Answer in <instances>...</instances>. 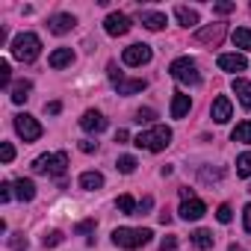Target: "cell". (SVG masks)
<instances>
[{
  "label": "cell",
  "instance_id": "obj_15",
  "mask_svg": "<svg viewBox=\"0 0 251 251\" xmlns=\"http://www.w3.org/2000/svg\"><path fill=\"white\" fill-rule=\"evenodd\" d=\"M74 62V50L71 48H59V50H53L50 56H48V65L50 68H65V65H71Z\"/></svg>",
  "mask_w": 251,
  "mask_h": 251
},
{
  "label": "cell",
  "instance_id": "obj_1",
  "mask_svg": "<svg viewBox=\"0 0 251 251\" xmlns=\"http://www.w3.org/2000/svg\"><path fill=\"white\" fill-rule=\"evenodd\" d=\"M169 142H172V130L166 127V124H154V127H148L145 133H139V136L133 139V145H136V148L151 151V154L166 151V148H169Z\"/></svg>",
  "mask_w": 251,
  "mask_h": 251
},
{
  "label": "cell",
  "instance_id": "obj_2",
  "mask_svg": "<svg viewBox=\"0 0 251 251\" xmlns=\"http://www.w3.org/2000/svg\"><path fill=\"white\" fill-rule=\"evenodd\" d=\"M151 236H154V233H151L148 227H115V230H112V242H115L118 248H127V251L148 245Z\"/></svg>",
  "mask_w": 251,
  "mask_h": 251
},
{
  "label": "cell",
  "instance_id": "obj_33",
  "mask_svg": "<svg viewBox=\"0 0 251 251\" xmlns=\"http://www.w3.org/2000/svg\"><path fill=\"white\" fill-rule=\"evenodd\" d=\"M216 219H219L222 225H227V222L233 219V210H230V204H222V207L216 210Z\"/></svg>",
  "mask_w": 251,
  "mask_h": 251
},
{
  "label": "cell",
  "instance_id": "obj_30",
  "mask_svg": "<svg viewBox=\"0 0 251 251\" xmlns=\"http://www.w3.org/2000/svg\"><path fill=\"white\" fill-rule=\"evenodd\" d=\"M9 248H12V251H27V248H30V239H27L24 233H12V236H9Z\"/></svg>",
  "mask_w": 251,
  "mask_h": 251
},
{
  "label": "cell",
  "instance_id": "obj_9",
  "mask_svg": "<svg viewBox=\"0 0 251 251\" xmlns=\"http://www.w3.org/2000/svg\"><path fill=\"white\" fill-rule=\"evenodd\" d=\"M130 18L127 15H121V12H112V15H106V21H103V30L109 33V36H124V33H130Z\"/></svg>",
  "mask_w": 251,
  "mask_h": 251
},
{
  "label": "cell",
  "instance_id": "obj_23",
  "mask_svg": "<svg viewBox=\"0 0 251 251\" xmlns=\"http://www.w3.org/2000/svg\"><path fill=\"white\" fill-rule=\"evenodd\" d=\"M80 186L83 189H100L103 186V175L100 172H83L80 175Z\"/></svg>",
  "mask_w": 251,
  "mask_h": 251
},
{
  "label": "cell",
  "instance_id": "obj_26",
  "mask_svg": "<svg viewBox=\"0 0 251 251\" xmlns=\"http://www.w3.org/2000/svg\"><path fill=\"white\" fill-rule=\"evenodd\" d=\"M192 245H195V248H201V251L213 248V233H210V230H204V227H198V230L192 233Z\"/></svg>",
  "mask_w": 251,
  "mask_h": 251
},
{
  "label": "cell",
  "instance_id": "obj_46",
  "mask_svg": "<svg viewBox=\"0 0 251 251\" xmlns=\"http://www.w3.org/2000/svg\"><path fill=\"white\" fill-rule=\"evenodd\" d=\"M127 139H130L127 130H118V133H115V142H127Z\"/></svg>",
  "mask_w": 251,
  "mask_h": 251
},
{
  "label": "cell",
  "instance_id": "obj_28",
  "mask_svg": "<svg viewBox=\"0 0 251 251\" xmlns=\"http://www.w3.org/2000/svg\"><path fill=\"white\" fill-rule=\"evenodd\" d=\"M136 157H130V154H124V157H118V163H115V169L121 172V175H133L136 172Z\"/></svg>",
  "mask_w": 251,
  "mask_h": 251
},
{
  "label": "cell",
  "instance_id": "obj_37",
  "mask_svg": "<svg viewBox=\"0 0 251 251\" xmlns=\"http://www.w3.org/2000/svg\"><path fill=\"white\" fill-rule=\"evenodd\" d=\"M154 118H157V112H154V109H148V106L136 112V121H139V124H142V121H154Z\"/></svg>",
  "mask_w": 251,
  "mask_h": 251
},
{
  "label": "cell",
  "instance_id": "obj_16",
  "mask_svg": "<svg viewBox=\"0 0 251 251\" xmlns=\"http://www.w3.org/2000/svg\"><path fill=\"white\" fill-rule=\"evenodd\" d=\"M15 198H18V201H33V198H36V183H33L30 177L15 180Z\"/></svg>",
  "mask_w": 251,
  "mask_h": 251
},
{
  "label": "cell",
  "instance_id": "obj_44",
  "mask_svg": "<svg viewBox=\"0 0 251 251\" xmlns=\"http://www.w3.org/2000/svg\"><path fill=\"white\" fill-rule=\"evenodd\" d=\"M242 225H245V230L251 233V204H245V210H242Z\"/></svg>",
  "mask_w": 251,
  "mask_h": 251
},
{
  "label": "cell",
  "instance_id": "obj_10",
  "mask_svg": "<svg viewBox=\"0 0 251 251\" xmlns=\"http://www.w3.org/2000/svg\"><path fill=\"white\" fill-rule=\"evenodd\" d=\"M80 127H83L86 133H103V130H106V118H103L98 109H86L83 118H80Z\"/></svg>",
  "mask_w": 251,
  "mask_h": 251
},
{
  "label": "cell",
  "instance_id": "obj_19",
  "mask_svg": "<svg viewBox=\"0 0 251 251\" xmlns=\"http://www.w3.org/2000/svg\"><path fill=\"white\" fill-rule=\"evenodd\" d=\"M175 18L180 21V27H198V12L189 9V6H175Z\"/></svg>",
  "mask_w": 251,
  "mask_h": 251
},
{
  "label": "cell",
  "instance_id": "obj_35",
  "mask_svg": "<svg viewBox=\"0 0 251 251\" xmlns=\"http://www.w3.org/2000/svg\"><path fill=\"white\" fill-rule=\"evenodd\" d=\"M0 160H3V163H12V160H15V148H12L9 142L0 145Z\"/></svg>",
  "mask_w": 251,
  "mask_h": 251
},
{
  "label": "cell",
  "instance_id": "obj_29",
  "mask_svg": "<svg viewBox=\"0 0 251 251\" xmlns=\"http://www.w3.org/2000/svg\"><path fill=\"white\" fill-rule=\"evenodd\" d=\"M236 175L239 177H251V151H245V154L236 157Z\"/></svg>",
  "mask_w": 251,
  "mask_h": 251
},
{
  "label": "cell",
  "instance_id": "obj_41",
  "mask_svg": "<svg viewBox=\"0 0 251 251\" xmlns=\"http://www.w3.org/2000/svg\"><path fill=\"white\" fill-rule=\"evenodd\" d=\"M175 248H177V239H175V236H166V239L160 242V251H175Z\"/></svg>",
  "mask_w": 251,
  "mask_h": 251
},
{
  "label": "cell",
  "instance_id": "obj_43",
  "mask_svg": "<svg viewBox=\"0 0 251 251\" xmlns=\"http://www.w3.org/2000/svg\"><path fill=\"white\" fill-rule=\"evenodd\" d=\"M151 207H154V198H151V195H145V198H142V204H139V210H136V216H142V213H145V210H151Z\"/></svg>",
  "mask_w": 251,
  "mask_h": 251
},
{
  "label": "cell",
  "instance_id": "obj_24",
  "mask_svg": "<svg viewBox=\"0 0 251 251\" xmlns=\"http://www.w3.org/2000/svg\"><path fill=\"white\" fill-rule=\"evenodd\" d=\"M230 139H233V142H242V145H251V121L236 124L233 133H230Z\"/></svg>",
  "mask_w": 251,
  "mask_h": 251
},
{
  "label": "cell",
  "instance_id": "obj_31",
  "mask_svg": "<svg viewBox=\"0 0 251 251\" xmlns=\"http://www.w3.org/2000/svg\"><path fill=\"white\" fill-rule=\"evenodd\" d=\"M9 83H12V68H9V62H6V59H0V86L6 89Z\"/></svg>",
  "mask_w": 251,
  "mask_h": 251
},
{
  "label": "cell",
  "instance_id": "obj_13",
  "mask_svg": "<svg viewBox=\"0 0 251 251\" xmlns=\"http://www.w3.org/2000/svg\"><path fill=\"white\" fill-rule=\"evenodd\" d=\"M230 112H233V106H230V100H227L225 95H219V98L213 100V106H210V115H213V121H216V124L230 121Z\"/></svg>",
  "mask_w": 251,
  "mask_h": 251
},
{
  "label": "cell",
  "instance_id": "obj_17",
  "mask_svg": "<svg viewBox=\"0 0 251 251\" xmlns=\"http://www.w3.org/2000/svg\"><path fill=\"white\" fill-rule=\"evenodd\" d=\"M233 95L239 98V103H242L245 109H251V83H248V80L236 77V80H233Z\"/></svg>",
  "mask_w": 251,
  "mask_h": 251
},
{
  "label": "cell",
  "instance_id": "obj_45",
  "mask_svg": "<svg viewBox=\"0 0 251 251\" xmlns=\"http://www.w3.org/2000/svg\"><path fill=\"white\" fill-rule=\"evenodd\" d=\"M45 109H48V112H50V115H56V112H59V109H62V103H59V100H50V103H48V106H45Z\"/></svg>",
  "mask_w": 251,
  "mask_h": 251
},
{
  "label": "cell",
  "instance_id": "obj_18",
  "mask_svg": "<svg viewBox=\"0 0 251 251\" xmlns=\"http://www.w3.org/2000/svg\"><path fill=\"white\" fill-rule=\"evenodd\" d=\"M112 86H115L118 95H136V92H145L148 83H145V80H124V77H121V80L112 83Z\"/></svg>",
  "mask_w": 251,
  "mask_h": 251
},
{
  "label": "cell",
  "instance_id": "obj_25",
  "mask_svg": "<svg viewBox=\"0 0 251 251\" xmlns=\"http://www.w3.org/2000/svg\"><path fill=\"white\" fill-rule=\"evenodd\" d=\"M115 207H118V213H124V216H136V210H139V204L133 201V195H118Z\"/></svg>",
  "mask_w": 251,
  "mask_h": 251
},
{
  "label": "cell",
  "instance_id": "obj_42",
  "mask_svg": "<svg viewBox=\"0 0 251 251\" xmlns=\"http://www.w3.org/2000/svg\"><path fill=\"white\" fill-rule=\"evenodd\" d=\"M80 151H83V154H95V151H98V142L86 139V142H80Z\"/></svg>",
  "mask_w": 251,
  "mask_h": 251
},
{
  "label": "cell",
  "instance_id": "obj_40",
  "mask_svg": "<svg viewBox=\"0 0 251 251\" xmlns=\"http://www.w3.org/2000/svg\"><path fill=\"white\" fill-rule=\"evenodd\" d=\"M106 71H109V80H112V83H118V80L124 77V74L118 71V65H115V62H109V65H106Z\"/></svg>",
  "mask_w": 251,
  "mask_h": 251
},
{
  "label": "cell",
  "instance_id": "obj_27",
  "mask_svg": "<svg viewBox=\"0 0 251 251\" xmlns=\"http://www.w3.org/2000/svg\"><path fill=\"white\" fill-rule=\"evenodd\" d=\"M233 45L251 53V30H248V27H239V30L233 33Z\"/></svg>",
  "mask_w": 251,
  "mask_h": 251
},
{
  "label": "cell",
  "instance_id": "obj_21",
  "mask_svg": "<svg viewBox=\"0 0 251 251\" xmlns=\"http://www.w3.org/2000/svg\"><path fill=\"white\" fill-rule=\"evenodd\" d=\"M142 24H145L148 30L157 33V30L166 27V15H163V12H148V9H145V12H142Z\"/></svg>",
  "mask_w": 251,
  "mask_h": 251
},
{
  "label": "cell",
  "instance_id": "obj_36",
  "mask_svg": "<svg viewBox=\"0 0 251 251\" xmlns=\"http://www.w3.org/2000/svg\"><path fill=\"white\" fill-rule=\"evenodd\" d=\"M12 195H15V183H0V201L6 204Z\"/></svg>",
  "mask_w": 251,
  "mask_h": 251
},
{
  "label": "cell",
  "instance_id": "obj_22",
  "mask_svg": "<svg viewBox=\"0 0 251 251\" xmlns=\"http://www.w3.org/2000/svg\"><path fill=\"white\" fill-rule=\"evenodd\" d=\"M30 92H33V83H30V80H18V83L12 86V103H24V100L30 98Z\"/></svg>",
  "mask_w": 251,
  "mask_h": 251
},
{
  "label": "cell",
  "instance_id": "obj_14",
  "mask_svg": "<svg viewBox=\"0 0 251 251\" xmlns=\"http://www.w3.org/2000/svg\"><path fill=\"white\" fill-rule=\"evenodd\" d=\"M219 68H222V71L236 74V71H245V68H248V62H245V56H242V53H222V56H219Z\"/></svg>",
  "mask_w": 251,
  "mask_h": 251
},
{
  "label": "cell",
  "instance_id": "obj_34",
  "mask_svg": "<svg viewBox=\"0 0 251 251\" xmlns=\"http://www.w3.org/2000/svg\"><path fill=\"white\" fill-rule=\"evenodd\" d=\"M222 175H225L222 169H201V180H207V183L210 180H222Z\"/></svg>",
  "mask_w": 251,
  "mask_h": 251
},
{
  "label": "cell",
  "instance_id": "obj_32",
  "mask_svg": "<svg viewBox=\"0 0 251 251\" xmlns=\"http://www.w3.org/2000/svg\"><path fill=\"white\" fill-rule=\"evenodd\" d=\"M62 239H65V233H62V230H50V233H48L42 242H45V248H56Z\"/></svg>",
  "mask_w": 251,
  "mask_h": 251
},
{
  "label": "cell",
  "instance_id": "obj_20",
  "mask_svg": "<svg viewBox=\"0 0 251 251\" xmlns=\"http://www.w3.org/2000/svg\"><path fill=\"white\" fill-rule=\"evenodd\" d=\"M189 106H192V100H189V95H175L172 98V118H183L186 112H189Z\"/></svg>",
  "mask_w": 251,
  "mask_h": 251
},
{
  "label": "cell",
  "instance_id": "obj_7",
  "mask_svg": "<svg viewBox=\"0 0 251 251\" xmlns=\"http://www.w3.org/2000/svg\"><path fill=\"white\" fill-rule=\"evenodd\" d=\"M151 56H154L151 45H142V42H139V45H130V48H124V53H121L124 65H130V68H136V65H148Z\"/></svg>",
  "mask_w": 251,
  "mask_h": 251
},
{
  "label": "cell",
  "instance_id": "obj_39",
  "mask_svg": "<svg viewBox=\"0 0 251 251\" xmlns=\"http://www.w3.org/2000/svg\"><path fill=\"white\" fill-rule=\"evenodd\" d=\"M213 12H216V15H230V12H233V3H216Z\"/></svg>",
  "mask_w": 251,
  "mask_h": 251
},
{
  "label": "cell",
  "instance_id": "obj_11",
  "mask_svg": "<svg viewBox=\"0 0 251 251\" xmlns=\"http://www.w3.org/2000/svg\"><path fill=\"white\" fill-rule=\"evenodd\" d=\"M74 24H77V18H74V15L59 12V15H50L48 30H50V33H56V36H65V33H71V30H74Z\"/></svg>",
  "mask_w": 251,
  "mask_h": 251
},
{
  "label": "cell",
  "instance_id": "obj_4",
  "mask_svg": "<svg viewBox=\"0 0 251 251\" xmlns=\"http://www.w3.org/2000/svg\"><path fill=\"white\" fill-rule=\"evenodd\" d=\"M68 169V154L56 151V154H42L33 160V172L36 175H50V177H62Z\"/></svg>",
  "mask_w": 251,
  "mask_h": 251
},
{
  "label": "cell",
  "instance_id": "obj_47",
  "mask_svg": "<svg viewBox=\"0 0 251 251\" xmlns=\"http://www.w3.org/2000/svg\"><path fill=\"white\" fill-rule=\"evenodd\" d=\"M227 251H245V248H239V245H230V248H227Z\"/></svg>",
  "mask_w": 251,
  "mask_h": 251
},
{
  "label": "cell",
  "instance_id": "obj_5",
  "mask_svg": "<svg viewBox=\"0 0 251 251\" xmlns=\"http://www.w3.org/2000/svg\"><path fill=\"white\" fill-rule=\"evenodd\" d=\"M169 74H172L180 86H201V71H198L195 59H189V56L175 59V62L169 65Z\"/></svg>",
  "mask_w": 251,
  "mask_h": 251
},
{
  "label": "cell",
  "instance_id": "obj_8",
  "mask_svg": "<svg viewBox=\"0 0 251 251\" xmlns=\"http://www.w3.org/2000/svg\"><path fill=\"white\" fill-rule=\"evenodd\" d=\"M177 213H180V219H186V222H198V219L207 213V204H204L201 198L192 195V198L180 201V210H177Z\"/></svg>",
  "mask_w": 251,
  "mask_h": 251
},
{
  "label": "cell",
  "instance_id": "obj_38",
  "mask_svg": "<svg viewBox=\"0 0 251 251\" xmlns=\"http://www.w3.org/2000/svg\"><path fill=\"white\" fill-rule=\"evenodd\" d=\"M74 230H77V233H92V230H95V219H86V222H80Z\"/></svg>",
  "mask_w": 251,
  "mask_h": 251
},
{
  "label": "cell",
  "instance_id": "obj_6",
  "mask_svg": "<svg viewBox=\"0 0 251 251\" xmlns=\"http://www.w3.org/2000/svg\"><path fill=\"white\" fill-rule=\"evenodd\" d=\"M15 133H18L24 142H36V139L42 136V124H39L30 112H21V115H15Z\"/></svg>",
  "mask_w": 251,
  "mask_h": 251
},
{
  "label": "cell",
  "instance_id": "obj_3",
  "mask_svg": "<svg viewBox=\"0 0 251 251\" xmlns=\"http://www.w3.org/2000/svg\"><path fill=\"white\" fill-rule=\"evenodd\" d=\"M42 53V39L36 33H21L12 39V56L18 62H36Z\"/></svg>",
  "mask_w": 251,
  "mask_h": 251
},
{
  "label": "cell",
  "instance_id": "obj_12",
  "mask_svg": "<svg viewBox=\"0 0 251 251\" xmlns=\"http://www.w3.org/2000/svg\"><path fill=\"white\" fill-rule=\"evenodd\" d=\"M222 39H225V24H210V27H204V30L195 33L198 45H219Z\"/></svg>",
  "mask_w": 251,
  "mask_h": 251
},
{
  "label": "cell",
  "instance_id": "obj_48",
  "mask_svg": "<svg viewBox=\"0 0 251 251\" xmlns=\"http://www.w3.org/2000/svg\"><path fill=\"white\" fill-rule=\"evenodd\" d=\"M248 192H251V186H248Z\"/></svg>",
  "mask_w": 251,
  "mask_h": 251
}]
</instances>
